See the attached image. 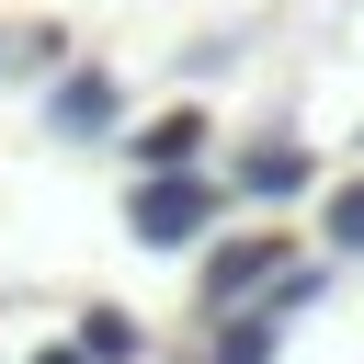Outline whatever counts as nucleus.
I'll list each match as a JSON object with an SVG mask.
<instances>
[{
  "instance_id": "f03ea898",
  "label": "nucleus",
  "mask_w": 364,
  "mask_h": 364,
  "mask_svg": "<svg viewBox=\"0 0 364 364\" xmlns=\"http://www.w3.org/2000/svg\"><path fill=\"white\" fill-rule=\"evenodd\" d=\"M46 125H57V136H125V80H114V68H57Z\"/></svg>"
},
{
  "instance_id": "20e7f679",
  "label": "nucleus",
  "mask_w": 364,
  "mask_h": 364,
  "mask_svg": "<svg viewBox=\"0 0 364 364\" xmlns=\"http://www.w3.org/2000/svg\"><path fill=\"white\" fill-rule=\"evenodd\" d=\"M318 182V159L296 148V136H262V148H239V171H228V193H250V205H296Z\"/></svg>"
},
{
  "instance_id": "9d476101",
  "label": "nucleus",
  "mask_w": 364,
  "mask_h": 364,
  "mask_svg": "<svg viewBox=\"0 0 364 364\" xmlns=\"http://www.w3.org/2000/svg\"><path fill=\"white\" fill-rule=\"evenodd\" d=\"M34 364H91V353H80V341H57V353H34Z\"/></svg>"
},
{
  "instance_id": "0eeeda50",
  "label": "nucleus",
  "mask_w": 364,
  "mask_h": 364,
  "mask_svg": "<svg viewBox=\"0 0 364 364\" xmlns=\"http://www.w3.org/2000/svg\"><path fill=\"white\" fill-rule=\"evenodd\" d=\"M68 341H80L91 364H136V318H125V307H91V318H80Z\"/></svg>"
},
{
  "instance_id": "9b49d317",
  "label": "nucleus",
  "mask_w": 364,
  "mask_h": 364,
  "mask_svg": "<svg viewBox=\"0 0 364 364\" xmlns=\"http://www.w3.org/2000/svg\"><path fill=\"white\" fill-rule=\"evenodd\" d=\"M0 68H11V46H0Z\"/></svg>"
},
{
  "instance_id": "423d86ee",
  "label": "nucleus",
  "mask_w": 364,
  "mask_h": 364,
  "mask_svg": "<svg viewBox=\"0 0 364 364\" xmlns=\"http://www.w3.org/2000/svg\"><path fill=\"white\" fill-rule=\"evenodd\" d=\"M273 341H284V318L250 296V307H228L216 318V364H273Z\"/></svg>"
},
{
  "instance_id": "7ed1b4c3",
  "label": "nucleus",
  "mask_w": 364,
  "mask_h": 364,
  "mask_svg": "<svg viewBox=\"0 0 364 364\" xmlns=\"http://www.w3.org/2000/svg\"><path fill=\"white\" fill-rule=\"evenodd\" d=\"M284 262H296L284 239H216V250H205V307H216V318H228V307H250Z\"/></svg>"
},
{
  "instance_id": "6e6552de",
  "label": "nucleus",
  "mask_w": 364,
  "mask_h": 364,
  "mask_svg": "<svg viewBox=\"0 0 364 364\" xmlns=\"http://www.w3.org/2000/svg\"><path fill=\"white\" fill-rule=\"evenodd\" d=\"M330 250L364 262V182H330Z\"/></svg>"
},
{
  "instance_id": "f257e3e1",
  "label": "nucleus",
  "mask_w": 364,
  "mask_h": 364,
  "mask_svg": "<svg viewBox=\"0 0 364 364\" xmlns=\"http://www.w3.org/2000/svg\"><path fill=\"white\" fill-rule=\"evenodd\" d=\"M216 193H228V182H205L193 159H182V171H148V182L125 193V239H136V250H205Z\"/></svg>"
},
{
  "instance_id": "39448f33",
  "label": "nucleus",
  "mask_w": 364,
  "mask_h": 364,
  "mask_svg": "<svg viewBox=\"0 0 364 364\" xmlns=\"http://www.w3.org/2000/svg\"><path fill=\"white\" fill-rule=\"evenodd\" d=\"M182 159H205V114L193 102H171V114L136 125V171H182Z\"/></svg>"
},
{
  "instance_id": "1a4fd4ad",
  "label": "nucleus",
  "mask_w": 364,
  "mask_h": 364,
  "mask_svg": "<svg viewBox=\"0 0 364 364\" xmlns=\"http://www.w3.org/2000/svg\"><path fill=\"white\" fill-rule=\"evenodd\" d=\"M0 46H11V68H68V46H57V34H0Z\"/></svg>"
}]
</instances>
